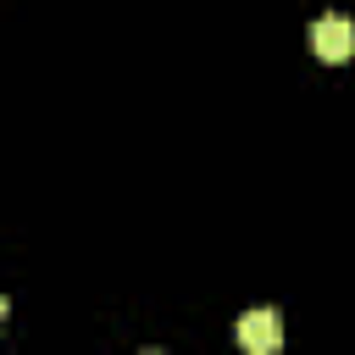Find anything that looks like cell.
Instances as JSON below:
<instances>
[{
	"mask_svg": "<svg viewBox=\"0 0 355 355\" xmlns=\"http://www.w3.org/2000/svg\"><path fill=\"white\" fill-rule=\"evenodd\" d=\"M239 344H244L250 355H277V349H283V322H277V311H272V305L244 311V316H239Z\"/></svg>",
	"mask_w": 355,
	"mask_h": 355,
	"instance_id": "obj_2",
	"label": "cell"
},
{
	"mask_svg": "<svg viewBox=\"0 0 355 355\" xmlns=\"http://www.w3.org/2000/svg\"><path fill=\"white\" fill-rule=\"evenodd\" d=\"M311 50H316L322 61H349V55H355V22L338 17V11L316 17V22H311Z\"/></svg>",
	"mask_w": 355,
	"mask_h": 355,
	"instance_id": "obj_1",
	"label": "cell"
}]
</instances>
